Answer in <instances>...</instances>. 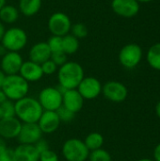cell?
Wrapping results in <instances>:
<instances>
[{
  "label": "cell",
  "mask_w": 160,
  "mask_h": 161,
  "mask_svg": "<svg viewBox=\"0 0 160 161\" xmlns=\"http://www.w3.org/2000/svg\"><path fill=\"white\" fill-rule=\"evenodd\" d=\"M24 62L22 56L19 52H10L8 51L2 58L0 61V70L6 75H17L21 69V66Z\"/></svg>",
  "instance_id": "11"
},
{
  "label": "cell",
  "mask_w": 160,
  "mask_h": 161,
  "mask_svg": "<svg viewBox=\"0 0 160 161\" xmlns=\"http://www.w3.org/2000/svg\"><path fill=\"white\" fill-rule=\"evenodd\" d=\"M84 101L85 99L81 96L76 89L66 90L62 94V106L74 114L82 109Z\"/></svg>",
  "instance_id": "16"
},
{
  "label": "cell",
  "mask_w": 160,
  "mask_h": 161,
  "mask_svg": "<svg viewBox=\"0 0 160 161\" xmlns=\"http://www.w3.org/2000/svg\"><path fill=\"white\" fill-rule=\"evenodd\" d=\"M137 161H155L154 159H150V158H141Z\"/></svg>",
  "instance_id": "44"
},
{
  "label": "cell",
  "mask_w": 160,
  "mask_h": 161,
  "mask_svg": "<svg viewBox=\"0 0 160 161\" xmlns=\"http://www.w3.org/2000/svg\"><path fill=\"white\" fill-rule=\"evenodd\" d=\"M41 70H42L43 75H51L55 74L58 69V67L51 59L46 60L45 62L41 64Z\"/></svg>",
  "instance_id": "30"
},
{
  "label": "cell",
  "mask_w": 160,
  "mask_h": 161,
  "mask_svg": "<svg viewBox=\"0 0 160 161\" xmlns=\"http://www.w3.org/2000/svg\"><path fill=\"white\" fill-rule=\"evenodd\" d=\"M156 114L157 115L158 118H160V101L156 106Z\"/></svg>",
  "instance_id": "41"
},
{
  "label": "cell",
  "mask_w": 160,
  "mask_h": 161,
  "mask_svg": "<svg viewBox=\"0 0 160 161\" xmlns=\"http://www.w3.org/2000/svg\"><path fill=\"white\" fill-rule=\"evenodd\" d=\"M102 93L108 101L113 103H122L128 96L126 86L119 81H108L102 87Z\"/></svg>",
  "instance_id": "9"
},
{
  "label": "cell",
  "mask_w": 160,
  "mask_h": 161,
  "mask_svg": "<svg viewBox=\"0 0 160 161\" xmlns=\"http://www.w3.org/2000/svg\"><path fill=\"white\" fill-rule=\"evenodd\" d=\"M6 5V0H0V9Z\"/></svg>",
  "instance_id": "42"
},
{
  "label": "cell",
  "mask_w": 160,
  "mask_h": 161,
  "mask_svg": "<svg viewBox=\"0 0 160 161\" xmlns=\"http://www.w3.org/2000/svg\"><path fill=\"white\" fill-rule=\"evenodd\" d=\"M50 48L45 42L35 43L29 50V60L38 64H42L51 58Z\"/></svg>",
  "instance_id": "18"
},
{
  "label": "cell",
  "mask_w": 160,
  "mask_h": 161,
  "mask_svg": "<svg viewBox=\"0 0 160 161\" xmlns=\"http://www.w3.org/2000/svg\"><path fill=\"white\" fill-rule=\"evenodd\" d=\"M5 32H6L5 25H4V24L0 21V42H1V41H2V39H3V36H4Z\"/></svg>",
  "instance_id": "38"
},
{
  "label": "cell",
  "mask_w": 160,
  "mask_h": 161,
  "mask_svg": "<svg viewBox=\"0 0 160 161\" xmlns=\"http://www.w3.org/2000/svg\"><path fill=\"white\" fill-rule=\"evenodd\" d=\"M1 106L2 111H3V116L4 118L8 117H15V102L7 100L4 102Z\"/></svg>",
  "instance_id": "29"
},
{
  "label": "cell",
  "mask_w": 160,
  "mask_h": 161,
  "mask_svg": "<svg viewBox=\"0 0 160 161\" xmlns=\"http://www.w3.org/2000/svg\"><path fill=\"white\" fill-rule=\"evenodd\" d=\"M89 161H112L111 155L105 149L100 148L90 152Z\"/></svg>",
  "instance_id": "25"
},
{
  "label": "cell",
  "mask_w": 160,
  "mask_h": 161,
  "mask_svg": "<svg viewBox=\"0 0 160 161\" xmlns=\"http://www.w3.org/2000/svg\"><path fill=\"white\" fill-rule=\"evenodd\" d=\"M22 122L16 117H8L0 120V137L4 140L17 139L21 127Z\"/></svg>",
  "instance_id": "14"
},
{
  "label": "cell",
  "mask_w": 160,
  "mask_h": 161,
  "mask_svg": "<svg viewBox=\"0 0 160 161\" xmlns=\"http://www.w3.org/2000/svg\"><path fill=\"white\" fill-rule=\"evenodd\" d=\"M102 87L103 85L99 79L93 76H87L81 80L76 90L85 100H92L102 93Z\"/></svg>",
  "instance_id": "10"
},
{
  "label": "cell",
  "mask_w": 160,
  "mask_h": 161,
  "mask_svg": "<svg viewBox=\"0 0 160 161\" xmlns=\"http://www.w3.org/2000/svg\"><path fill=\"white\" fill-rule=\"evenodd\" d=\"M34 146L36 147V149L38 150V152H39L40 154H41V152L45 151V150L50 149V148H49V144H48V142H47L45 140H43L42 138H41L40 141H38V142L34 144Z\"/></svg>",
  "instance_id": "34"
},
{
  "label": "cell",
  "mask_w": 160,
  "mask_h": 161,
  "mask_svg": "<svg viewBox=\"0 0 160 161\" xmlns=\"http://www.w3.org/2000/svg\"><path fill=\"white\" fill-rule=\"evenodd\" d=\"M0 161H17L14 149L7 148L3 153L0 154Z\"/></svg>",
  "instance_id": "33"
},
{
  "label": "cell",
  "mask_w": 160,
  "mask_h": 161,
  "mask_svg": "<svg viewBox=\"0 0 160 161\" xmlns=\"http://www.w3.org/2000/svg\"><path fill=\"white\" fill-rule=\"evenodd\" d=\"M39 161H59V158L56 152L48 149L40 154Z\"/></svg>",
  "instance_id": "31"
},
{
  "label": "cell",
  "mask_w": 160,
  "mask_h": 161,
  "mask_svg": "<svg viewBox=\"0 0 160 161\" xmlns=\"http://www.w3.org/2000/svg\"><path fill=\"white\" fill-rule=\"evenodd\" d=\"M4 116H3V111H2V108H1V106H0V120L3 119Z\"/></svg>",
  "instance_id": "45"
},
{
  "label": "cell",
  "mask_w": 160,
  "mask_h": 161,
  "mask_svg": "<svg viewBox=\"0 0 160 161\" xmlns=\"http://www.w3.org/2000/svg\"><path fill=\"white\" fill-rule=\"evenodd\" d=\"M43 109L38 99L25 96L15 102V117L23 124L38 123Z\"/></svg>",
  "instance_id": "1"
},
{
  "label": "cell",
  "mask_w": 160,
  "mask_h": 161,
  "mask_svg": "<svg viewBox=\"0 0 160 161\" xmlns=\"http://www.w3.org/2000/svg\"><path fill=\"white\" fill-rule=\"evenodd\" d=\"M5 78H6V75L0 70V90L2 89V86H3V83L5 81Z\"/></svg>",
  "instance_id": "39"
},
{
  "label": "cell",
  "mask_w": 160,
  "mask_h": 161,
  "mask_svg": "<svg viewBox=\"0 0 160 161\" xmlns=\"http://www.w3.org/2000/svg\"><path fill=\"white\" fill-rule=\"evenodd\" d=\"M41 138H42V132L37 123L22 124L20 133L17 137L20 144H32V145H34Z\"/></svg>",
  "instance_id": "13"
},
{
  "label": "cell",
  "mask_w": 160,
  "mask_h": 161,
  "mask_svg": "<svg viewBox=\"0 0 160 161\" xmlns=\"http://www.w3.org/2000/svg\"><path fill=\"white\" fill-rule=\"evenodd\" d=\"M50 59L58 66L60 67L62 66L64 63H66L67 60V55L63 52H58V53H53L51 54V58Z\"/></svg>",
  "instance_id": "32"
},
{
  "label": "cell",
  "mask_w": 160,
  "mask_h": 161,
  "mask_svg": "<svg viewBox=\"0 0 160 161\" xmlns=\"http://www.w3.org/2000/svg\"><path fill=\"white\" fill-rule=\"evenodd\" d=\"M71 34L74 36L76 39H84L88 35V27L82 23H76L72 25L71 27Z\"/></svg>",
  "instance_id": "26"
},
{
  "label": "cell",
  "mask_w": 160,
  "mask_h": 161,
  "mask_svg": "<svg viewBox=\"0 0 160 161\" xmlns=\"http://www.w3.org/2000/svg\"><path fill=\"white\" fill-rule=\"evenodd\" d=\"M7 100H8V97H7V95L5 94V92L2 91V90H0V105H2L4 102H6Z\"/></svg>",
  "instance_id": "37"
},
{
  "label": "cell",
  "mask_w": 160,
  "mask_h": 161,
  "mask_svg": "<svg viewBox=\"0 0 160 161\" xmlns=\"http://www.w3.org/2000/svg\"><path fill=\"white\" fill-rule=\"evenodd\" d=\"M41 8V0H19V11L26 17L34 16Z\"/></svg>",
  "instance_id": "20"
},
{
  "label": "cell",
  "mask_w": 160,
  "mask_h": 161,
  "mask_svg": "<svg viewBox=\"0 0 160 161\" xmlns=\"http://www.w3.org/2000/svg\"><path fill=\"white\" fill-rule=\"evenodd\" d=\"M139 3H149V2H151V1H153V0H137Z\"/></svg>",
  "instance_id": "43"
},
{
  "label": "cell",
  "mask_w": 160,
  "mask_h": 161,
  "mask_svg": "<svg viewBox=\"0 0 160 161\" xmlns=\"http://www.w3.org/2000/svg\"><path fill=\"white\" fill-rule=\"evenodd\" d=\"M48 29L53 36L63 37L70 33L72 22L69 16L61 11L53 13L48 20Z\"/></svg>",
  "instance_id": "8"
},
{
  "label": "cell",
  "mask_w": 160,
  "mask_h": 161,
  "mask_svg": "<svg viewBox=\"0 0 160 161\" xmlns=\"http://www.w3.org/2000/svg\"><path fill=\"white\" fill-rule=\"evenodd\" d=\"M111 8L118 16L132 18L139 13L141 6L137 0H112Z\"/></svg>",
  "instance_id": "12"
},
{
  "label": "cell",
  "mask_w": 160,
  "mask_h": 161,
  "mask_svg": "<svg viewBox=\"0 0 160 161\" xmlns=\"http://www.w3.org/2000/svg\"><path fill=\"white\" fill-rule=\"evenodd\" d=\"M47 44L52 54L58 53V52H63L62 51V37L52 35V37L47 42Z\"/></svg>",
  "instance_id": "27"
},
{
  "label": "cell",
  "mask_w": 160,
  "mask_h": 161,
  "mask_svg": "<svg viewBox=\"0 0 160 161\" xmlns=\"http://www.w3.org/2000/svg\"><path fill=\"white\" fill-rule=\"evenodd\" d=\"M37 124L41 128L42 134H52L58 129L61 122L57 111L43 110Z\"/></svg>",
  "instance_id": "15"
},
{
  "label": "cell",
  "mask_w": 160,
  "mask_h": 161,
  "mask_svg": "<svg viewBox=\"0 0 160 161\" xmlns=\"http://www.w3.org/2000/svg\"><path fill=\"white\" fill-rule=\"evenodd\" d=\"M19 18V9L12 5H5L0 9V21L3 24H13Z\"/></svg>",
  "instance_id": "21"
},
{
  "label": "cell",
  "mask_w": 160,
  "mask_h": 161,
  "mask_svg": "<svg viewBox=\"0 0 160 161\" xmlns=\"http://www.w3.org/2000/svg\"><path fill=\"white\" fill-rule=\"evenodd\" d=\"M14 153L17 161H39L40 153L32 144H19Z\"/></svg>",
  "instance_id": "19"
},
{
  "label": "cell",
  "mask_w": 160,
  "mask_h": 161,
  "mask_svg": "<svg viewBox=\"0 0 160 161\" xmlns=\"http://www.w3.org/2000/svg\"><path fill=\"white\" fill-rule=\"evenodd\" d=\"M19 75L28 83L37 82L41 80V77L44 75L41 64H38L31 60H26L23 62L19 71Z\"/></svg>",
  "instance_id": "17"
},
{
  "label": "cell",
  "mask_w": 160,
  "mask_h": 161,
  "mask_svg": "<svg viewBox=\"0 0 160 161\" xmlns=\"http://www.w3.org/2000/svg\"><path fill=\"white\" fill-rule=\"evenodd\" d=\"M61 153L66 161H86L90 155L84 142L75 138L69 139L63 143Z\"/></svg>",
  "instance_id": "4"
},
{
  "label": "cell",
  "mask_w": 160,
  "mask_h": 161,
  "mask_svg": "<svg viewBox=\"0 0 160 161\" xmlns=\"http://www.w3.org/2000/svg\"><path fill=\"white\" fill-rule=\"evenodd\" d=\"M90 152L102 148L104 144V137L99 132L90 133L83 141Z\"/></svg>",
  "instance_id": "24"
},
{
  "label": "cell",
  "mask_w": 160,
  "mask_h": 161,
  "mask_svg": "<svg viewBox=\"0 0 160 161\" xmlns=\"http://www.w3.org/2000/svg\"><path fill=\"white\" fill-rule=\"evenodd\" d=\"M146 58L151 68L160 71V42L153 44L149 48Z\"/></svg>",
  "instance_id": "23"
},
{
  "label": "cell",
  "mask_w": 160,
  "mask_h": 161,
  "mask_svg": "<svg viewBox=\"0 0 160 161\" xmlns=\"http://www.w3.org/2000/svg\"><path fill=\"white\" fill-rule=\"evenodd\" d=\"M7 52H8V50L5 48V46H4V45L1 43V44H0V57L2 58V57L7 53Z\"/></svg>",
  "instance_id": "40"
},
{
  "label": "cell",
  "mask_w": 160,
  "mask_h": 161,
  "mask_svg": "<svg viewBox=\"0 0 160 161\" xmlns=\"http://www.w3.org/2000/svg\"><path fill=\"white\" fill-rule=\"evenodd\" d=\"M79 48V40L73 36L71 33L62 37V51L67 56L73 55L77 52Z\"/></svg>",
  "instance_id": "22"
},
{
  "label": "cell",
  "mask_w": 160,
  "mask_h": 161,
  "mask_svg": "<svg viewBox=\"0 0 160 161\" xmlns=\"http://www.w3.org/2000/svg\"><path fill=\"white\" fill-rule=\"evenodd\" d=\"M154 160L160 161V142L154 149Z\"/></svg>",
  "instance_id": "35"
},
{
  "label": "cell",
  "mask_w": 160,
  "mask_h": 161,
  "mask_svg": "<svg viewBox=\"0 0 160 161\" xmlns=\"http://www.w3.org/2000/svg\"><path fill=\"white\" fill-rule=\"evenodd\" d=\"M142 49L137 43L125 44L119 53V61L126 69L136 68L141 61Z\"/></svg>",
  "instance_id": "7"
},
{
  "label": "cell",
  "mask_w": 160,
  "mask_h": 161,
  "mask_svg": "<svg viewBox=\"0 0 160 161\" xmlns=\"http://www.w3.org/2000/svg\"><path fill=\"white\" fill-rule=\"evenodd\" d=\"M1 43L8 51L19 52L25 47L27 43V35L21 27H10L6 30Z\"/></svg>",
  "instance_id": "5"
},
{
  "label": "cell",
  "mask_w": 160,
  "mask_h": 161,
  "mask_svg": "<svg viewBox=\"0 0 160 161\" xmlns=\"http://www.w3.org/2000/svg\"><path fill=\"white\" fill-rule=\"evenodd\" d=\"M7 148H8V146H7L6 140L2 139V138L0 137V154H1V153H3Z\"/></svg>",
  "instance_id": "36"
},
{
  "label": "cell",
  "mask_w": 160,
  "mask_h": 161,
  "mask_svg": "<svg viewBox=\"0 0 160 161\" xmlns=\"http://www.w3.org/2000/svg\"><path fill=\"white\" fill-rule=\"evenodd\" d=\"M57 113L58 115V118L60 120L61 123H70L72 122L74 117H75V114L72 111H70L69 109H67L66 108H64L63 106H61L58 110H57Z\"/></svg>",
  "instance_id": "28"
},
{
  "label": "cell",
  "mask_w": 160,
  "mask_h": 161,
  "mask_svg": "<svg viewBox=\"0 0 160 161\" xmlns=\"http://www.w3.org/2000/svg\"><path fill=\"white\" fill-rule=\"evenodd\" d=\"M1 90L5 92L8 100L16 102L27 96L29 92V83L19 74L6 75Z\"/></svg>",
  "instance_id": "3"
},
{
  "label": "cell",
  "mask_w": 160,
  "mask_h": 161,
  "mask_svg": "<svg viewBox=\"0 0 160 161\" xmlns=\"http://www.w3.org/2000/svg\"><path fill=\"white\" fill-rule=\"evenodd\" d=\"M38 101L43 110L57 111L62 106V93L57 87H46L39 93Z\"/></svg>",
  "instance_id": "6"
},
{
  "label": "cell",
  "mask_w": 160,
  "mask_h": 161,
  "mask_svg": "<svg viewBox=\"0 0 160 161\" xmlns=\"http://www.w3.org/2000/svg\"><path fill=\"white\" fill-rule=\"evenodd\" d=\"M84 77L83 67L75 61H67L58 69V85L66 90L76 89Z\"/></svg>",
  "instance_id": "2"
}]
</instances>
